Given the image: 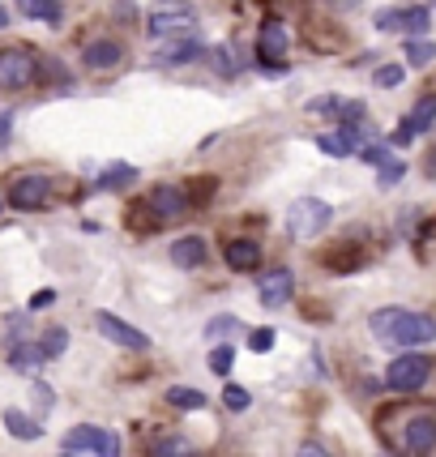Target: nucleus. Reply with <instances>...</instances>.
<instances>
[{
  "mask_svg": "<svg viewBox=\"0 0 436 457\" xmlns=\"http://www.w3.org/2000/svg\"><path fill=\"white\" fill-rule=\"evenodd\" d=\"M368 329L385 346H428L436 338V320L423 312H411V308H381L368 317Z\"/></svg>",
  "mask_w": 436,
  "mask_h": 457,
  "instance_id": "f257e3e1",
  "label": "nucleus"
},
{
  "mask_svg": "<svg viewBox=\"0 0 436 457\" xmlns=\"http://www.w3.org/2000/svg\"><path fill=\"white\" fill-rule=\"evenodd\" d=\"M334 219V210L321 197H299L291 210H287V236L291 239H317Z\"/></svg>",
  "mask_w": 436,
  "mask_h": 457,
  "instance_id": "f03ea898",
  "label": "nucleus"
},
{
  "mask_svg": "<svg viewBox=\"0 0 436 457\" xmlns=\"http://www.w3.org/2000/svg\"><path fill=\"white\" fill-rule=\"evenodd\" d=\"M432 377V359L419 355V351H407V355H398L390 368H385V385L394 389V394H419L423 385Z\"/></svg>",
  "mask_w": 436,
  "mask_h": 457,
  "instance_id": "7ed1b4c3",
  "label": "nucleus"
},
{
  "mask_svg": "<svg viewBox=\"0 0 436 457\" xmlns=\"http://www.w3.org/2000/svg\"><path fill=\"white\" fill-rule=\"evenodd\" d=\"M193 26H197V9L189 4V0H163V4H155V13H150V21H146V30L155 35V39H176L180 30L184 35H193Z\"/></svg>",
  "mask_w": 436,
  "mask_h": 457,
  "instance_id": "20e7f679",
  "label": "nucleus"
},
{
  "mask_svg": "<svg viewBox=\"0 0 436 457\" xmlns=\"http://www.w3.org/2000/svg\"><path fill=\"white\" fill-rule=\"evenodd\" d=\"M287 47H291L287 26H282V21H265L257 35V56H261V69H265L270 78H287V73H291V69H287Z\"/></svg>",
  "mask_w": 436,
  "mask_h": 457,
  "instance_id": "39448f33",
  "label": "nucleus"
},
{
  "mask_svg": "<svg viewBox=\"0 0 436 457\" xmlns=\"http://www.w3.org/2000/svg\"><path fill=\"white\" fill-rule=\"evenodd\" d=\"M35 78H39V60L26 47H4L0 52V90H26Z\"/></svg>",
  "mask_w": 436,
  "mask_h": 457,
  "instance_id": "423d86ee",
  "label": "nucleus"
},
{
  "mask_svg": "<svg viewBox=\"0 0 436 457\" xmlns=\"http://www.w3.org/2000/svg\"><path fill=\"white\" fill-rule=\"evenodd\" d=\"M52 197V176L43 171H21L13 184H9V205L30 214V210H43V201Z\"/></svg>",
  "mask_w": 436,
  "mask_h": 457,
  "instance_id": "0eeeda50",
  "label": "nucleus"
},
{
  "mask_svg": "<svg viewBox=\"0 0 436 457\" xmlns=\"http://www.w3.org/2000/svg\"><path fill=\"white\" fill-rule=\"evenodd\" d=\"M95 329H99L107 342L124 346V351H150V334H141L138 325L120 320L116 312H95Z\"/></svg>",
  "mask_w": 436,
  "mask_h": 457,
  "instance_id": "6e6552de",
  "label": "nucleus"
},
{
  "mask_svg": "<svg viewBox=\"0 0 436 457\" xmlns=\"http://www.w3.org/2000/svg\"><path fill=\"white\" fill-rule=\"evenodd\" d=\"M428 26H432V13H428L423 4H411V9H385V13H377V30H402V35H411V39H423V35H428Z\"/></svg>",
  "mask_w": 436,
  "mask_h": 457,
  "instance_id": "1a4fd4ad",
  "label": "nucleus"
},
{
  "mask_svg": "<svg viewBox=\"0 0 436 457\" xmlns=\"http://www.w3.org/2000/svg\"><path fill=\"white\" fill-rule=\"evenodd\" d=\"M436 124V95H423V99L415 103V112L398 124L394 133V145H411V137H419V133H428Z\"/></svg>",
  "mask_w": 436,
  "mask_h": 457,
  "instance_id": "9d476101",
  "label": "nucleus"
},
{
  "mask_svg": "<svg viewBox=\"0 0 436 457\" xmlns=\"http://www.w3.org/2000/svg\"><path fill=\"white\" fill-rule=\"evenodd\" d=\"M201 56H205V43L193 39V35H176V39H167L155 52V64L167 69V64H189V60H201Z\"/></svg>",
  "mask_w": 436,
  "mask_h": 457,
  "instance_id": "9b49d317",
  "label": "nucleus"
},
{
  "mask_svg": "<svg viewBox=\"0 0 436 457\" xmlns=\"http://www.w3.org/2000/svg\"><path fill=\"white\" fill-rule=\"evenodd\" d=\"M402 445H407V453H428V449H436V415L432 411L411 415L407 432H402Z\"/></svg>",
  "mask_w": 436,
  "mask_h": 457,
  "instance_id": "f8f14e48",
  "label": "nucleus"
},
{
  "mask_svg": "<svg viewBox=\"0 0 436 457\" xmlns=\"http://www.w3.org/2000/svg\"><path fill=\"white\" fill-rule=\"evenodd\" d=\"M150 210L159 219H184L189 214V193L180 184H159V188H150Z\"/></svg>",
  "mask_w": 436,
  "mask_h": 457,
  "instance_id": "ddd939ff",
  "label": "nucleus"
},
{
  "mask_svg": "<svg viewBox=\"0 0 436 457\" xmlns=\"http://www.w3.org/2000/svg\"><path fill=\"white\" fill-rule=\"evenodd\" d=\"M291 291H296L291 270H274V274H265V278H261L257 299H261V308H282V303L291 299Z\"/></svg>",
  "mask_w": 436,
  "mask_h": 457,
  "instance_id": "4468645a",
  "label": "nucleus"
},
{
  "mask_svg": "<svg viewBox=\"0 0 436 457\" xmlns=\"http://www.w3.org/2000/svg\"><path fill=\"white\" fill-rule=\"evenodd\" d=\"M210 261V244L201 236H180L172 239V265H180V270H197V265H205Z\"/></svg>",
  "mask_w": 436,
  "mask_h": 457,
  "instance_id": "2eb2a0df",
  "label": "nucleus"
},
{
  "mask_svg": "<svg viewBox=\"0 0 436 457\" xmlns=\"http://www.w3.org/2000/svg\"><path fill=\"white\" fill-rule=\"evenodd\" d=\"M112 445V436L103 432V428H90V423H81V428H73V432H64V453H99V449H107Z\"/></svg>",
  "mask_w": 436,
  "mask_h": 457,
  "instance_id": "dca6fc26",
  "label": "nucleus"
},
{
  "mask_svg": "<svg viewBox=\"0 0 436 457\" xmlns=\"http://www.w3.org/2000/svg\"><path fill=\"white\" fill-rule=\"evenodd\" d=\"M120 60H124V43H116V39H95V43H86V52H81L86 69H116Z\"/></svg>",
  "mask_w": 436,
  "mask_h": 457,
  "instance_id": "f3484780",
  "label": "nucleus"
},
{
  "mask_svg": "<svg viewBox=\"0 0 436 457\" xmlns=\"http://www.w3.org/2000/svg\"><path fill=\"white\" fill-rule=\"evenodd\" d=\"M227 265L239 270V274H253L261 265V244L257 239H231L227 244Z\"/></svg>",
  "mask_w": 436,
  "mask_h": 457,
  "instance_id": "a211bd4d",
  "label": "nucleus"
},
{
  "mask_svg": "<svg viewBox=\"0 0 436 457\" xmlns=\"http://www.w3.org/2000/svg\"><path fill=\"white\" fill-rule=\"evenodd\" d=\"M359 137H364V129H338V133L317 137V145L330 154V159H347V154H356V150H359V145H356Z\"/></svg>",
  "mask_w": 436,
  "mask_h": 457,
  "instance_id": "6ab92c4d",
  "label": "nucleus"
},
{
  "mask_svg": "<svg viewBox=\"0 0 436 457\" xmlns=\"http://www.w3.org/2000/svg\"><path fill=\"white\" fill-rule=\"evenodd\" d=\"M4 428H9V432H13L18 440H39L43 436V423H39V419H30L26 411H13V406L4 411Z\"/></svg>",
  "mask_w": 436,
  "mask_h": 457,
  "instance_id": "aec40b11",
  "label": "nucleus"
},
{
  "mask_svg": "<svg viewBox=\"0 0 436 457\" xmlns=\"http://www.w3.org/2000/svg\"><path fill=\"white\" fill-rule=\"evenodd\" d=\"M35 346H39L43 359H60V355H64V346H69V329H64V325H47Z\"/></svg>",
  "mask_w": 436,
  "mask_h": 457,
  "instance_id": "412c9836",
  "label": "nucleus"
},
{
  "mask_svg": "<svg viewBox=\"0 0 436 457\" xmlns=\"http://www.w3.org/2000/svg\"><path fill=\"white\" fill-rule=\"evenodd\" d=\"M133 179H138V167H129V162H112V167L99 176V188L116 193V188H129Z\"/></svg>",
  "mask_w": 436,
  "mask_h": 457,
  "instance_id": "4be33fe9",
  "label": "nucleus"
},
{
  "mask_svg": "<svg viewBox=\"0 0 436 457\" xmlns=\"http://www.w3.org/2000/svg\"><path fill=\"white\" fill-rule=\"evenodd\" d=\"M9 363H13L18 372H35V368L43 363V355H39L35 342H18V346H9Z\"/></svg>",
  "mask_w": 436,
  "mask_h": 457,
  "instance_id": "5701e85b",
  "label": "nucleus"
},
{
  "mask_svg": "<svg viewBox=\"0 0 436 457\" xmlns=\"http://www.w3.org/2000/svg\"><path fill=\"white\" fill-rule=\"evenodd\" d=\"M167 402H172L176 411H205V394L189 389V385H172V389H167Z\"/></svg>",
  "mask_w": 436,
  "mask_h": 457,
  "instance_id": "b1692460",
  "label": "nucleus"
},
{
  "mask_svg": "<svg viewBox=\"0 0 436 457\" xmlns=\"http://www.w3.org/2000/svg\"><path fill=\"white\" fill-rule=\"evenodd\" d=\"M150 457H201V449H193V440L172 436V440H159V445L150 449Z\"/></svg>",
  "mask_w": 436,
  "mask_h": 457,
  "instance_id": "393cba45",
  "label": "nucleus"
},
{
  "mask_svg": "<svg viewBox=\"0 0 436 457\" xmlns=\"http://www.w3.org/2000/svg\"><path fill=\"white\" fill-rule=\"evenodd\" d=\"M205 60H210V69H214L218 78H236V73H239L227 47H205Z\"/></svg>",
  "mask_w": 436,
  "mask_h": 457,
  "instance_id": "a878e982",
  "label": "nucleus"
},
{
  "mask_svg": "<svg viewBox=\"0 0 436 457\" xmlns=\"http://www.w3.org/2000/svg\"><path fill=\"white\" fill-rule=\"evenodd\" d=\"M407 60H411V64H419V69H423V64H432V60H436V43L432 39H407Z\"/></svg>",
  "mask_w": 436,
  "mask_h": 457,
  "instance_id": "bb28decb",
  "label": "nucleus"
},
{
  "mask_svg": "<svg viewBox=\"0 0 436 457\" xmlns=\"http://www.w3.org/2000/svg\"><path fill=\"white\" fill-rule=\"evenodd\" d=\"M21 13H30V18H47V21H60V4L56 0H18Z\"/></svg>",
  "mask_w": 436,
  "mask_h": 457,
  "instance_id": "cd10ccee",
  "label": "nucleus"
},
{
  "mask_svg": "<svg viewBox=\"0 0 436 457\" xmlns=\"http://www.w3.org/2000/svg\"><path fill=\"white\" fill-rule=\"evenodd\" d=\"M227 334H239V317H214L205 325V342H218V338H227Z\"/></svg>",
  "mask_w": 436,
  "mask_h": 457,
  "instance_id": "c85d7f7f",
  "label": "nucleus"
},
{
  "mask_svg": "<svg viewBox=\"0 0 436 457\" xmlns=\"http://www.w3.org/2000/svg\"><path fill=\"white\" fill-rule=\"evenodd\" d=\"M222 406H227V411H248V406H253V394L239 389V385H227V389H222Z\"/></svg>",
  "mask_w": 436,
  "mask_h": 457,
  "instance_id": "c756f323",
  "label": "nucleus"
},
{
  "mask_svg": "<svg viewBox=\"0 0 436 457\" xmlns=\"http://www.w3.org/2000/svg\"><path fill=\"white\" fill-rule=\"evenodd\" d=\"M248 351H257V355H265V351H274V329H270V325H261V329H253V334H248Z\"/></svg>",
  "mask_w": 436,
  "mask_h": 457,
  "instance_id": "7c9ffc66",
  "label": "nucleus"
},
{
  "mask_svg": "<svg viewBox=\"0 0 436 457\" xmlns=\"http://www.w3.org/2000/svg\"><path fill=\"white\" fill-rule=\"evenodd\" d=\"M402 78H407V73H402V64H381V69H377V86H381V90H394V86H402Z\"/></svg>",
  "mask_w": 436,
  "mask_h": 457,
  "instance_id": "2f4dec72",
  "label": "nucleus"
},
{
  "mask_svg": "<svg viewBox=\"0 0 436 457\" xmlns=\"http://www.w3.org/2000/svg\"><path fill=\"white\" fill-rule=\"evenodd\" d=\"M231 359H236V346H214V355H210V368H214L218 377H227V372H231Z\"/></svg>",
  "mask_w": 436,
  "mask_h": 457,
  "instance_id": "473e14b6",
  "label": "nucleus"
},
{
  "mask_svg": "<svg viewBox=\"0 0 436 457\" xmlns=\"http://www.w3.org/2000/svg\"><path fill=\"white\" fill-rule=\"evenodd\" d=\"M338 107H342V99H334V95H321V99L308 103L313 116H338Z\"/></svg>",
  "mask_w": 436,
  "mask_h": 457,
  "instance_id": "72a5a7b5",
  "label": "nucleus"
},
{
  "mask_svg": "<svg viewBox=\"0 0 436 457\" xmlns=\"http://www.w3.org/2000/svg\"><path fill=\"white\" fill-rule=\"evenodd\" d=\"M402 176H407V167H402L398 159H390L385 167H381V188H394V184H398Z\"/></svg>",
  "mask_w": 436,
  "mask_h": 457,
  "instance_id": "f704fd0d",
  "label": "nucleus"
},
{
  "mask_svg": "<svg viewBox=\"0 0 436 457\" xmlns=\"http://www.w3.org/2000/svg\"><path fill=\"white\" fill-rule=\"evenodd\" d=\"M359 159H364V162H377V167H385V162H390V150H385V145H364V150H359Z\"/></svg>",
  "mask_w": 436,
  "mask_h": 457,
  "instance_id": "c9c22d12",
  "label": "nucleus"
},
{
  "mask_svg": "<svg viewBox=\"0 0 436 457\" xmlns=\"http://www.w3.org/2000/svg\"><path fill=\"white\" fill-rule=\"evenodd\" d=\"M296 457H334V453H330L325 445H317V440H304V445L296 449Z\"/></svg>",
  "mask_w": 436,
  "mask_h": 457,
  "instance_id": "e433bc0d",
  "label": "nucleus"
},
{
  "mask_svg": "<svg viewBox=\"0 0 436 457\" xmlns=\"http://www.w3.org/2000/svg\"><path fill=\"white\" fill-rule=\"evenodd\" d=\"M30 398H39V411H47V406H52V389H47L43 380H35V385H30Z\"/></svg>",
  "mask_w": 436,
  "mask_h": 457,
  "instance_id": "4c0bfd02",
  "label": "nucleus"
},
{
  "mask_svg": "<svg viewBox=\"0 0 436 457\" xmlns=\"http://www.w3.org/2000/svg\"><path fill=\"white\" fill-rule=\"evenodd\" d=\"M9 133H13V112L4 107V112H0V145L9 141Z\"/></svg>",
  "mask_w": 436,
  "mask_h": 457,
  "instance_id": "58836bf2",
  "label": "nucleus"
},
{
  "mask_svg": "<svg viewBox=\"0 0 436 457\" xmlns=\"http://www.w3.org/2000/svg\"><path fill=\"white\" fill-rule=\"evenodd\" d=\"M52 299H56V295H52V291H39V295L30 299V312H35V308H47V303H52Z\"/></svg>",
  "mask_w": 436,
  "mask_h": 457,
  "instance_id": "ea45409f",
  "label": "nucleus"
},
{
  "mask_svg": "<svg viewBox=\"0 0 436 457\" xmlns=\"http://www.w3.org/2000/svg\"><path fill=\"white\" fill-rule=\"evenodd\" d=\"M4 26H9V13H4V9H0V30H4Z\"/></svg>",
  "mask_w": 436,
  "mask_h": 457,
  "instance_id": "a19ab883",
  "label": "nucleus"
}]
</instances>
